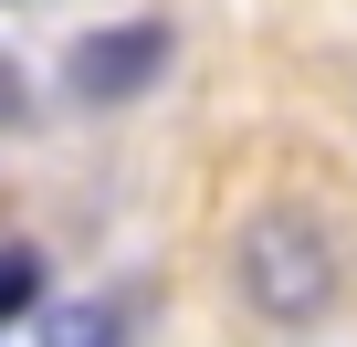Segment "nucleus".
I'll list each match as a JSON object with an SVG mask.
<instances>
[{"label": "nucleus", "mask_w": 357, "mask_h": 347, "mask_svg": "<svg viewBox=\"0 0 357 347\" xmlns=\"http://www.w3.org/2000/svg\"><path fill=\"white\" fill-rule=\"evenodd\" d=\"M168 64H178L168 22H105V32H84L63 53V95L74 105H137V95H158Z\"/></svg>", "instance_id": "f03ea898"}, {"label": "nucleus", "mask_w": 357, "mask_h": 347, "mask_svg": "<svg viewBox=\"0 0 357 347\" xmlns=\"http://www.w3.org/2000/svg\"><path fill=\"white\" fill-rule=\"evenodd\" d=\"M22 116H32V84H22V64H11V53H0V126H22Z\"/></svg>", "instance_id": "39448f33"}, {"label": "nucleus", "mask_w": 357, "mask_h": 347, "mask_svg": "<svg viewBox=\"0 0 357 347\" xmlns=\"http://www.w3.org/2000/svg\"><path fill=\"white\" fill-rule=\"evenodd\" d=\"M43 347H126V326H116V305H53Z\"/></svg>", "instance_id": "7ed1b4c3"}, {"label": "nucleus", "mask_w": 357, "mask_h": 347, "mask_svg": "<svg viewBox=\"0 0 357 347\" xmlns=\"http://www.w3.org/2000/svg\"><path fill=\"white\" fill-rule=\"evenodd\" d=\"M231 295H242V316L273 326V337L326 326V316L347 305V242H336V221L305 211V200L252 211V221L231 232Z\"/></svg>", "instance_id": "f257e3e1"}, {"label": "nucleus", "mask_w": 357, "mask_h": 347, "mask_svg": "<svg viewBox=\"0 0 357 347\" xmlns=\"http://www.w3.org/2000/svg\"><path fill=\"white\" fill-rule=\"evenodd\" d=\"M43 284H53V274H43V253H0V326L32 316V305H43Z\"/></svg>", "instance_id": "20e7f679"}]
</instances>
